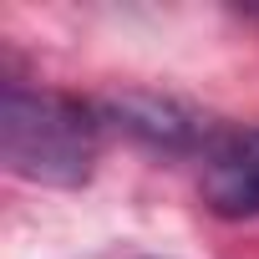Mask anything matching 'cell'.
<instances>
[{
  "mask_svg": "<svg viewBox=\"0 0 259 259\" xmlns=\"http://www.w3.org/2000/svg\"><path fill=\"white\" fill-rule=\"evenodd\" d=\"M102 107H87L66 92L6 81L0 92V158L16 178L46 188H76L97 168Z\"/></svg>",
  "mask_w": 259,
  "mask_h": 259,
  "instance_id": "1",
  "label": "cell"
},
{
  "mask_svg": "<svg viewBox=\"0 0 259 259\" xmlns=\"http://www.w3.org/2000/svg\"><path fill=\"white\" fill-rule=\"evenodd\" d=\"M203 203L219 219H259V127L224 133L203 153Z\"/></svg>",
  "mask_w": 259,
  "mask_h": 259,
  "instance_id": "3",
  "label": "cell"
},
{
  "mask_svg": "<svg viewBox=\"0 0 259 259\" xmlns=\"http://www.w3.org/2000/svg\"><path fill=\"white\" fill-rule=\"evenodd\" d=\"M102 122H117L122 133L143 138L148 148H168V153H188V148H213L219 133L208 127L203 112L173 102V97H153V92H127V97H112L102 107Z\"/></svg>",
  "mask_w": 259,
  "mask_h": 259,
  "instance_id": "2",
  "label": "cell"
},
{
  "mask_svg": "<svg viewBox=\"0 0 259 259\" xmlns=\"http://www.w3.org/2000/svg\"><path fill=\"white\" fill-rule=\"evenodd\" d=\"M249 16H254V21H259V6H249Z\"/></svg>",
  "mask_w": 259,
  "mask_h": 259,
  "instance_id": "4",
  "label": "cell"
}]
</instances>
